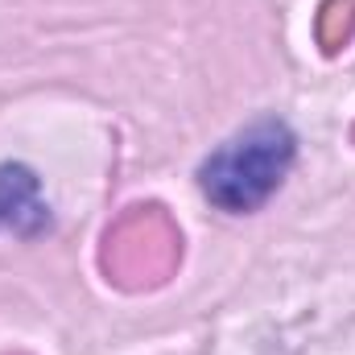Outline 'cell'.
<instances>
[{"label": "cell", "instance_id": "6da1fadb", "mask_svg": "<svg viewBox=\"0 0 355 355\" xmlns=\"http://www.w3.org/2000/svg\"><path fill=\"white\" fill-rule=\"evenodd\" d=\"M297 157V137L285 120H257L232 141H223L202 166H198V190L211 207L227 215H248L265 207L281 190Z\"/></svg>", "mask_w": 355, "mask_h": 355}, {"label": "cell", "instance_id": "7a4b0ae2", "mask_svg": "<svg viewBox=\"0 0 355 355\" xmlns=\"http://www.w3.org/2000/svg\"><path fill=\"white\" fill-rule=\"evenodd\" d=\"M50 227V207L42 198V182L29 166H0V232L37 236Z\"/></svg>", "mask_w": 355, "mask_h": 355}]
</instances>
